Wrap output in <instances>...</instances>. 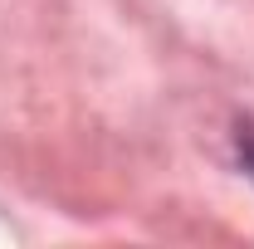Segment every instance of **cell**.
Listing matches in <instances>:
<instances>
[{
  "label": "cell",
  "instance_id": "1",
  "mask_svg": "<svg viewBox=\"0 0 254 249\" xmlns=\"http://www.w3.org/2000/svg\"><path fill=\"white\" fill-rule=\"evenodd\" d=\"M235 152H240V166H245V176L254 181V127H240V132H235Z\"/></svg>",
  "mask_w": 254,
  "mask_h": 249
}]
</instances>
